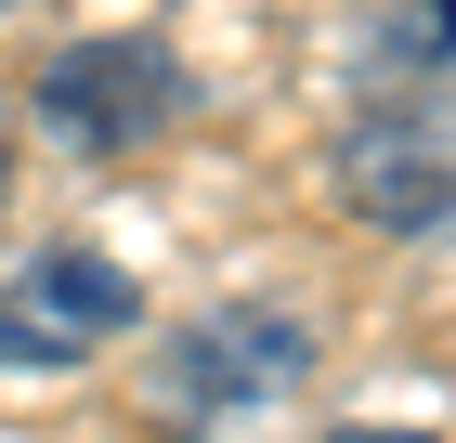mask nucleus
<instances>
[{"instance_id":"f257e3e1","label":"nucleus","mask_w":456,"mask_h":443,"mask_svg":"<svg viewBox=\"0 0 456 443\" xmlns=\"http://www.w3.org/2000/svg\"><path fill=\"white\" fill-rule=\"evenodd\" d=\"M131 261H105V248H39V261L0 274V378H66L92 365V352L131 340Z\"/></svg>"},{"instance_id":"f03ea898","label":"nucleus","mask_w":456,"mask_h":443,"mask_svg":"<svg viewBox=\"0 0 456 443\" xmlns=\"http://www.w3.org/2000/svg\"><path fill=\"white\" fill-rule=\"evenodd\" d=\"M39 118H53L78 157H131V144H157L170 118H196V78H183L157 39H78V53H53V78H39Z\"/></svg>"},{"instance_id":"7ed1b4c3","label":"nucleus","mask_w":456,"mask_h":443,"mask_svg":"<svg viewBox=\"0 0 456 443\" xmlns=\"http://www.w3.org/2000/svg\"><path fill=\"white\" fill-rule=\"evenodd\" d=\"M339 196L365 209V222H391V235L456 222V104L404 92V104H379V118H352V144H339Z\"/></svg>"},{"instance_id":"20e7f679","label":"nucleus","mask_w":456,"mask_h":443,"mask_svg":"<svg viewBox=\"0 0 456 443\" xmlns=\"http://www.w3.org/2000/svg\"><path fill=\"white\" fill-rule=\"evenodd\" d=\"M300 365H314V326L300 313H274V300L209 313V326L170 340V417H248V405H274V391H300Z\"/></svg>"},{"instance_id":"39448f33","label":"nucleus","mask_w":456,"mask_h":443,"mask_svg":"<svg viewBox=\"0 0 456 443\" xmlns=\"http://www.w3.org/2000/svg\"><path fill=\"white\" fill-rule=\"evenodd\" d=\"M339 443H430V431H339Z\"/></svg>"},{"instance_id":"423d86ee","label":"nucleus","mask_w":456,"mask_h":443,"mask_svg":"<svg viewBox=\"0 0 456 443\" xmlns=\"http://www.w3.org/2000/svg\"><path fill=\"white\" fill-rule=\"evenodd\" d=\"M0 183H13V157H0Z\"/></svg>"}]
</instances>
